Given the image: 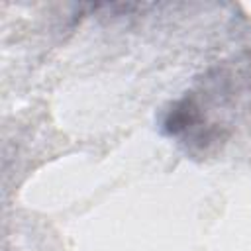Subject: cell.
Listing matches in <instances>:
<instances>
[{
    "mask_svg": "<svg viewBox=\"0 0 251 251\" xmlns=\"http://www.w3.org/2000/svg\"><path fill=\"white\" fill-rule=\"evenodd\" d=\"M198 120H200V114H198V108L194 106L192 98H182L167 114V118L163 122V129L169 135H180L186 129H190L192 126H196Z\"/></svg>",
    "mask_w": 251,
    "mask_h": 251,
    "instance_id": "6da1fadb",
    "label": "cell"
}]
</instances>
